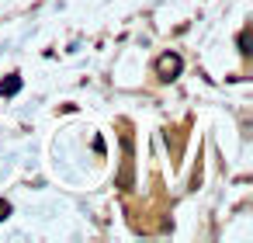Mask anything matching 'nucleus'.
Segmentation results:
<instances>
[{"label": "nucleus", "mask_w": 253, "mask_h": 243, "mask_svg": "<svg viewBox=\"0 0 253 243\" xmlns=\"http://www.w3.org/2000/svg\"><path fill=\"white\" fill-rule=\"evenodd\" d=\"M21 91V77H7L4 84H0V94H4V97H11V94H18Z\"/></svg>", "instance_id": "nucleus-2"}, {"label": "nucleus", "mask_w": 253, "mask_h": 243, "mask_svg": "<svg viewBox=\"0 0 253 243\" xmlns=\"http://www.w3.org/2000/svg\"><path fill=\"white\" fill-rule=\"evenodd\" d=\"M177 70H180V56H163V59H160V73H163V80H170Z\"/></svg>", "instance_id": "nucleus-1"}, {"label": "nucleus", "mask_w": 253, "mask_h": 243, "mask_svg": "<svg viewBox=\"0 0 253 243\" xmlns=\"http://www.w3.org/2000/svg\"><path fill=\"white\" fill-rule=\"evenodd\" d=\"M7 215H11V205H7V201H0V222H4Z\"/></svg>", "instance_id": "nucleus-3"}]
</instances>
